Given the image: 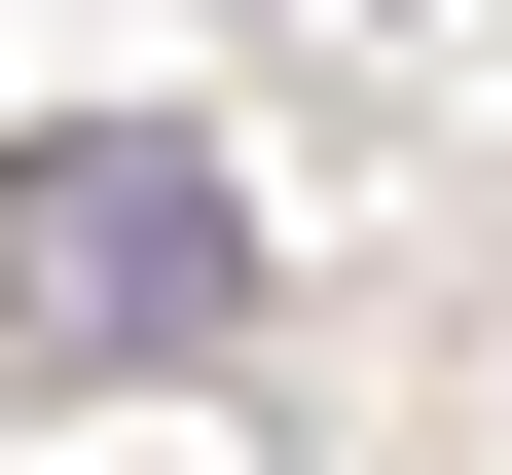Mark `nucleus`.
<instances>
[{
    "instance_id": "obj_1",
    "label": "nucleus",
    "mask_w": 512,
    "mask_h": 475,
    "mask_svg": "<svg viewBox=\"0 0 512 475\" xmlns=\"http://www.w3.org/2000/svg\"><path fill=\"white\" fill-rule=\"evenodd\" d=\"M0 329H37V366H220L256 329V183L183 147V110H37V147H0Z\"/></svg>"
}]
</instances>
